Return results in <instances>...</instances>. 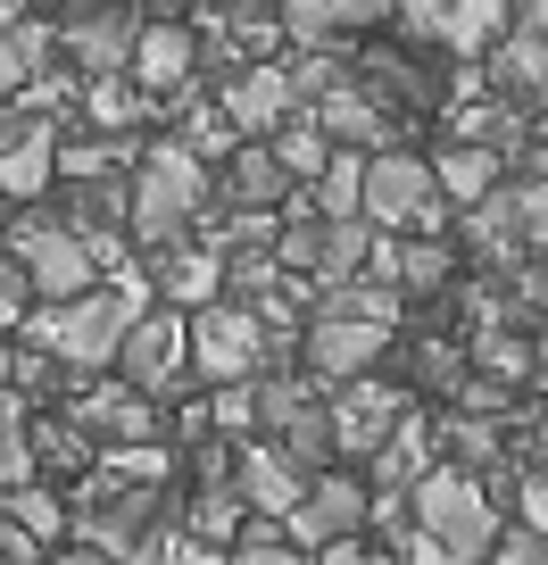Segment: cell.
<instances>
[{
	"mask_svg": "<svg viewBox=\"0 0 548 565\" xmlns=\"http://www.w3.org/2000/svg\"><path fill=\"white\" fill-rule=\"evenodd\" d=\"M142 282L133 275H117V282H100V291H84V300H58V308H34L25 317V350H42L51 366H67V374H100V366H117V350H125V333H133V317H142Z\"/></svg>",
	"mask_w": 548,
	"mask_h": 565,
	"instance_id": "cell-1",
	"label": "cell"
},
{
	"mask_svg": "<svg viewBox=\"0 0 548 565\" xmlns=\"http://www.w3.org/2000/svg\"><path fill=\"white\" fill-rule=\"evenodd\" d=\"M208 167L183 150V141H159V150H142V167H133V216H125V233L142 249H175L183 233L208 216Z\"/></svg>",
	"mask_w": 548,
	"mask_h": 565,
	"instance_id": "cell-2",
	"label": "cell"
},
{
	"mask_svg": "<svg viewBox=\"0 0 548 565\" xmlns=\"http://www.w3.org/2000/svg\"><path fill=\"white\" fill-rule=\"evenodd\" d=\"M407 508H416V532H425L432 548H449L458 565H482L498 548V508L465 466H432V475L407 491Z\"/></svg>",
	"mask_w": 548,
	"mask_h": 565,
	"instance_id": "cell-3",
	"label": "cell"
},
{
	"mask_svg": "<svg viewBox=\"0 0 548 565\" xmlns=\"http://www.w3.org/2000/svg\"><path fill=\"white\" fill-rule=\"evenodd\" d=\"M9 258H18V275L34 282L42 308L100 291V258H92V242H84V233H67L58 216H42V209L9 216Z\"/></svg>",
	"mask_w": 548,
	"mask_h": 565,
	"instance_id": "cell-4",
	"label": "cell"
},
{
	"mask_svg": "<svg viewBox=\"0 0 548 565\" xmlns=\"http://www.w3.org/2000/svg\"><path fill=\"white\" fill-rule=\"evenodd\" d=\"M366 258H374L366 216H350V225H333V216H283V242H275V266H283L291 282H316V291L357 282Z\"/></svg>",
	"mask_w": 548,
	"mask_h": 565,
	"instance_id": "cell-5",
	"label": "cell"
},
{
	"mask_svg": "<svg viewBox=\"0 0 548 565\" xmlns=\"http://www.w3.org/2000/svg\"><path fill=\"white\" fill-rule=\"evenodd\" d=\"M441 216H449V200H441V183H432V167L416 159V150H383V159H366V225H383V233H441Z\"/></svg>",
	"mask_w": 548,
	"mask_h": 565,
	"instance_id": "cell-6",
	"label": "cell"
},
{
	"mask_svg": "<svg viewBox=\"0 0 548 565\" xmlns=\"http://www.w3.org/2000/svg\"><path fill=\"white\" fill-rule=\"evenodd\" d=\"M266 358H275V333L258 324V308L208 300V308L192 317V374H208L216 391H225V383H258Z\"/></svg>",
	"mask_w": 548,
	"mask_h": 565,
	"instance_id": "cell-7",
	"label": "cell"
},
{
	"mask_svg": "<svg viewBox=\"0 0 548 565\" xmlns=\"http://www.w3.org/2000/svg\"><path fill=\"white\" fill-rule=\"evenodd\" d=\"M166 508H159V491H117V499H100L92 491L84 499V515H75V532H84V548H100L108 565H159V548H166Z\"/></svg>",
	"mask_w": 548,
	"mask_h": 565,
	"instance_id": "cell-8",
	"label": "cell"
},
{
	"mask_svg": "<svg viewBox=\"0 0 548 565\" xmlns=\"http://www.w3.org/2000/svg\"><path fill=\"white\" fill-rule=\"evenodd\" d=\"M465 242L482 249V258H498V266H515L524 249H540L548 242V183L531 175V183H498L482 209H465Z\"/></svg>",
	"mask_w": 548,
	"mask_h": 565,
	"instance_id": "cell-9",
	"label": "cell"
},
{
	"mask_svg": "<svg viewBox=\"0 0 548 565\" xmlns=\"http://www.w3.org/2000/svg\"><path fill=\"white\" fill-rule=\"evenodd\" d=\"M183 366H192V317H183V308H142L133 333H125V350H117V374L150 399V391H166Z\"/></svg>",
	"mask_w": 548,
	"mask_h": 565,
	"instance_id": "cell-10",
	"label": "cell"
},
{
	"mask_svg": "<svg viewBox=\"0 0 548 565\" xmlns=\"http://www.w3.org/2000/svg\"><path fill=\"white\" fill-rule=\"evenodd\" d=\"M383 350H390V324H366V317H308V333H300V358H308V374L316 383H357V374H374L383 366Z\"/></svg>",
	"mask_w": 548,
	"mask_h": 565,
	"instance_id": "cell-11",
	"label": "cell"
},
{
	"mask_svg": "<svg viewBox=\"0 0 548 565\" xmlns=\"http://www.w3.org/2000/svg\"><path fill=\"white\" fill-rule=\"evenodd\" d=\"M374 515V491L350 475H316L308 482V499L283 515L291 524V548H333V541H357V524Z\"/></svg>",
	"mask_w": 548,
	"mask_h": 565,
	"instance_id": "cell-12",
	"label": "cell"
},
{
	"mask_svg": "<svg viewBox=\"0 0 548 565\" xmlns=\"http://www.w3.org/2000/svg\"><path fill=\"white\" fill-rule=\"evenodd\" d=\"M133 42H142V18H133V9H117V0H108V9H75V18L58 25V51H67L92 84L133 67Z\"/></svg>",
	"mask_w": 548,
	"mask_h": 565,
	"instance_id": "cell-13",
	"label": "cell"
},
{
	"mask_svg": "<svg viewBox=\"0 0 548 565\" xmlns=\"http://www.w3.org/2000/svg\"><path fill=\"white\" fill-rule=\"evenodd\" d=\"M308 117H316V134L333 141V150H366V159H383V150H399V117H390L383 100H374L366 84H341V92H324L316 108H308Z\"/></svg>",
	"mask_w": 548,
	"mask_h": 565,
	"instance_id": "cell-14",
	"label": "cell"
},
{
	"mask_svg": "<svg viewBox=\"0 0 548 565\" xmlns=\"http://www.w3.org/2000/svg\"><path fill=\"white\" fill-rule=\"evenodd\" d=\"M216 108H225L233 134H283V117L300 100H291V75L275 67V58H249V67H233L225 84H216Z\"/></svg>",
	"mask_w": 548,
	"mask_h": 565,
	"instance_id": "cell-15",
	"label": "cell"
},
{
	"mask_svg": "<svg viewBox=\"0 0 548 565\" xmlns=\"http://www.w3.org/2000/svg\"><path fill=\"white\" fill-rule=\"evenodd\" d=\"M407 424V391H390V383H341V399H333V449H350V458H374V449L390 441Z\"/></svg>",
	"mask_w": 548,
	"mask_h": 565,
	"instance_id": "cell-16",
	"label": "cell"
},
{
	"mask_svg": "<svg viewBox=\"0 0 548 565\" xmlns=\"http://www.w3.org/2000/svg\"><path fill=\"white\" fill-rule=\"evenodd\" d=\"M67 424L84 433V441H108V449H142L150 433H159V407H150L133 383H100V391H84V399H67Z\"/></svg>",
	"mask_w": 548,
	"mask_h": 565,
	"instance_id": "cell-17",
	"label": "cell"
},
{
	"mask_svg": "<svg viewBox=\"0 0 548 565\" xmlns=\"http://www.w3.org/2000/svg\"><path fill=\"white\" fill-rule=\"evenodd\" d=\"M283 9V34L300 51H333L341 34H366V25L399 18V0H275Z\"/></svg>",
	"mask_w": 548,
	"mask_h": 565,
	"instance_id": "cell-18",
	"label": "cell"
},
{
	"mask_svg": "<svg viewBox=\"0 0 548 565\" xmlns=\"http://www.w3.org/2000/svg\"><path fill=\"white\" fill-rule=\"evenodd\" d=\"M308 482H316V475H300V466H291L275 441H249L241 466H233V491H241V508H258L266 524H283V515L308 499Z\"/></svg>",
	"mask_w": 548,
	"mask_h": 565,
	"instance_id": "cell-19",
	"label": "cell"
},
{
	"mask_svg": "<svg viewBox=\"0 0 548 565\" xmlns=\"http://www.w3.org/2000/svg\"><path fill=\"white\" fill-rule=\"evenodd\" d=\"M58 183V125H0V200H42Z\"/></svg>",
	"mask_w": 548,
	"mask_h": 565,
	"instance_id": "cell-20",
	"label": "cell"
},
{
	"mask_svg": "<svg viewBox=\"0 0 548 565\" xmlns=\"http://www.w3.org/2000/svg\"><path fill=\"white\" fill-rule=\"evenodd\" d=\"M150 291H159L166 308H183V317H200L208 300H225V258L175 242V249H159V266H150Z\"/></svg>",
	"mask_w": 548,
	"mask_h": 565,
	"instance_id": "cell-21",
	"label": "cell"
},
{
	"mask_svg": "<svg viewBox=\"0 0 548 565\" xmlns=\"http://www.w3.org/2000/svg\"><path fill=\"white\" fill-rule=\"evenodd\" d=\"M133 84L142 92H192V75H200V34L192 25H142V42H133Z\"/></svg>",
	"mask_w": 548,
	"mask_h": 565,
	"instance_id": "cell-22",
	"label": "cell"
},
{
	"mask_svg": "<svg viewBox=\"0 0 548 565\" xmlns=\"http://www.w3.org/2000/svg\"><path fill=\"white\" fill-rule=\"evenodd\" d=\"M225 200H233V216H275V209H291V175L275 167V150L266 141H241L225 159Z\"/></svg>",
	"mask_w": 548,
	"mask_h": 565,
	"instance_id": "cell-23",
	"label": "cell"
},
{
	"mask_svg": "<svg viewBox=\"0 0 548 565\" xmlns=\"http://www.w3.org/2000/svg\"><path fill=\"white\" fill-rule=\"evenodd\" d=\"M482 84L498 100H524V108H548V34H507L482 67Z\"/></svg>",
	"mask_w": 548,
	"mask_h": 565,
	"instance_id": "cell-24",
	"label": "cell"
},
{
	"mask_svg": "<svg viewBox=\"0 0 548 565\" xmlns=\"http://www.w3.org/2000/svg\"><path fill=\"white\" fill-rule=\"evenodd\" d=\"M350 75L374 92V100H399V108H432L441 100V75L425 67V58H407V51H366V58H350Z\"/></svg>",
	"mask_w": 548,
	"mask_h": 565,
	"instance_id": "cell-25",
	"label": "cell"
},
{
	"mask_svg": "<svg viewBox=\"0 0 548 565\" xmlns=\"http://www.w3.org/2000/svg\"><path fill=\"white\" fill-rule=\"evenodd\" d=\"M432 183H441L449 209H482V200L498 192V150H482V141H449L441 159H432Z\"/></svg>",
	"mask_w": 548,
	"mask_h": 565,
	"instance_id": "cell-26",
	"label": "cell"
},
{
	"mask_svg": "<svg viewBox=\"0 0 548 565\" xmlns=\"http://www.w3.org/2000/svg\"><path fill=\"white\" fill-rule=\"evenodd\" d=\"M425 449H432V433H425L416 416H407L399 433H390V441L374 449V491H390V499H399V491H416V482H425Z\"/></svg>",
	"mask_w": 548,
	"mask_h": 565,
	"instance_id": "cell-27",
	"label": "cell"
},
{
	"mask_svg": "<svg viewBox=\"0 0 548 565\" xmlns=\"http://www.w3.org/2000/svg\"><path fill=\"white\" fill-rule=\"evenodd\" d=\"M449 51L458 58H482V51H498L507 42V0H449Z\"/></svg>",
	"mask_w": 548,
	"mask_h": 565,
	"instance_id": "cell-28",
	"label": "cell"
},
{
	"mask_svg": "<svg viewBox=\"0 0 548 565\" xmlns=\"http://www.w3.org/2000/svg\"><path fill=\"white\" fill-rule=\"evenodd\" d=\"M42 67H51V25H42V18L9 25V34H0V92L42 84Z\"/></svg>",
	"mask_w": 548,
	"mask_h": 565,
	"instance_id": "cell-29",
	"label": "cell"
},
{
	"mask_svg": "<svg viewBox=\"0 0 548 565\" xmlns=\"http://www.w3.org/2000/svg\"><path fill=\"white\" fill-rule=\"evenodd\" d=\"M266 150H275V167H283L291 183H316L324 167H333V141L316 134V117H283V134L266 141Z\"/></svg>",
	"mask_w": 548,
	"mask_h": 565,
	"instance_id": "cell-30",
	"label": "cell"
},
{
	"mask_svg": "<svg viewBox=\"0 0 548 565\" xmlns=\"http://www.w3.org/2000/svg\"><path fill=\"white\" fill-rule=\"evenodd\" d=\"M324 317H366V324H399V291L390 282H374V275H357V282H333L324 291Z\"/></svg>",
	"mask_w": 548,
	"mask_h": 565,
	"instance_id": "cell-31",
	"label": "cell"
},
{
	"mask_svg": "<svg viewBox=\"0 0 548 565\" xmlns=\"http://www.w3.org/2000/svg\"><path fill=\"white\" fill-rule=\"evenodd\" d=\"M84 108H92V125H100V134H117V141H125V125L142 117L150 100L125 84V75H100V84H84Z\"/></svg>",
	"mask_w": 548,
	"mask_h": 565,
	"instance_id": "cell-32",
	"label": "cell"
},
{
	"mask_svg": "<svg viewBox=\"0 0 548 565\" xmlns=\"http://www.w3.org/2000/svg\"><path fill=\"white\" fill-rule=\"evenodd\" d=\"M283 75H291V100H324V92L350 84V58H333V51H300V58H283Z\"/></svg>",
	"mask_w": 548,
	"mask_h": 565,
	"instance_id": "cell-33",
	"label": "cell"
},
{
	"mask_svg": "<svg viewBox=\"0 0 548 565\" xmlns=\"http://www.w3.org/2000/svg\"><path fill=\"white\" fill-rule=\"evenodd\" d=\"M183 532H192V541H208V548H225L233 532H241V491H200Z\"/></svg>",
	"mask_w": 548,
	"mask_h": 565,
	"instance_id": "cell-34",
	"label": "cell"
},
{
	"mask_svg": "<svg viewBox=\"0 0 548 565\" xmlns=\"http://www.w3.org/2000/svg\"><path fill=\"white\" fill-rule=\"evenodd\" d=\"M25 441H34V466H51V475H67V466H84V458H92V441L75 433V424H34Z\"/></svg>",
	"mask_w": 548,
	"mask_h": 565,
	"instance_id": "cell-35",
	"label": "cell"
},
{
	"mask_svg": "<svg viewBox=\"0 0 548 565\" xmlns=\"http://www.w3.org/2000/svg\"><path fill=\"white\" fill-rule=\"evenodd\" d=\"M0 508L18 515V524L34 532V541H51V532H67V508H58V499L42 491V482H25V491H9V499H0Z\"/></svg>",
	"mask_w": 548,
	"mask_h": 565,
	"instance_id": "cell-36",
	"label": "cell"
},
{
	"mask_svg": "<svg viewBox=\"0 0 548 565\" xmlns=\"http://www.w3.org/2000/svg\"><path fill=\"white\" fill-rule=\"evenodd\" d=\"M441 441L458 449L465 466H491V458H498V433H491V424H482V416H465V407H458V416L441 424Z\"/></svg>",
	"mask_w": 548,
	"mask_h": 565,
	"instance_id": "cell-37",
	"label": "cell"
},
{
	"mask_svg": "<svg viewBox=\"0 0 548 565\" xmlns=\"http://www.w3.org/2000/svg\"><path fill=\"white\" fill-rule=\"evenodd\" d=\"M225 565H308V557H300L291 541H275V524H249V541L233 548Z\"/></svg>",
	"mask_w": 548,
	"mask_h": 565,
	"instance_id": "cell-38",
	"label": "cell"
},
{
	"mask_svg": "<svg viewBox=\"0 0 548 565\" xmlns=\"http://www.w3.org/2000/svg\"><path fill=\"white\" fill-rule=\"evenodd\" d=\"M34 282L18 275V258H0V333H25V317H34Z\"/></svg>",
	"mask_w": 548,
	"mask_h": 565,
	"instance_id": "cell-39",
	"label": "cell"
},
{
	"mask_svg": "<svg viewBox=\"0 0 548 565\" xmlns=\"http://www.w3.org/2000/svg\"><path fill=\"white\" fill-rule=\"evenodd\" d=\"M208 424H216V433H249V424H258V391L225 383V391H216V407H208Z\"/></svg>",
	"mask_w": 548,
	"mask_h": 565,
	"instance_id": "cell-40",
	"label": "cell"
},
{
	"mask_svg": "<svg viewBox=\"0 0 548 565\" xmlns=\"http://www.w3.org/2000/svg\"><path fill=\"white\" fill-rule=\"evenodd\" d=\"M474 358H482L491 374H531V350H524L515 333H482V341H474Z\"/></svg>",
	"mask_w": 548,
	"mask_h": 565,
	"instance_id": "cell-41",
	"label": "cell"
},
{
	"mask_svg": "<svg viewBox=\"0 0 548 565\" xmlns=\"http://www.w3.org/2000/svg\"><path fill=\"white\" fill-rule=\"evenodd\" d=\"M491 565H548V541H540V532H498V548H491Z\"/></svg>",
	"mask_w": 548,
	"mask_h": 565,
	"instance_id": "cell-42",
	"label": "cell"
},
{
	"mask_svg": "<svg viewBox=\"0 0 548 565\" xmlns=\"http://www.w3.org/2000/svg\"><path fill=\"white\" fill-rule=\"evenodd\" d=\"M0 565H42V541H34L9 508H0Z\"/></svg>",
	"mask_w": 548,
	"mask_h": 565,
	"instance_id": "cell-43",
	"label": "cell"
},
{
	"mask_svg": "<svg viewBox=\"0 0 548 565\" xmlns=\"http://www.w3.org/2000/svg\"><path fill=\"white\" fill-rule=\"evenodd\" d=\"M159 565H225V548H208V541H192V532H183V541L159 548Z\"/></svg>",
	"mask_w": 548,
	"mask_h": 565,
	"instance_id": "cell-44",
	"label": "cell"
},
{
	"mask_svg": "<svg viewBox=\"0 0 548 565\" xmlns=\"http://www.w3.org/2000/svg\"><path fill=\"white\" fill-rule=\"evenodd\" d=\"M524 524L548 541V466H540V475H524Z\"/></svg>",
	"mask_w": 548,
	"mask_h": 565,
	"instance_id": "cell-45",
	"label": "cell"
},
{
	"mask_svg": "<svg viewBox=\"0 0 548 565\" xmlns=\"http://www.w3.org/2000/svg\"><path fill=\"white\" fill-rule=\"evenodd\" d=\"M34 18V0H0V34H9V25H25Z\"/></svg>",
	"mask_w": 548,
	"mask_h": 565,
	"instance_id": "cell-46",
	"label": "cell"
},
{
	"mask_svg": "<svg viewBox=\"0 0 548 565\" xmlns=\"http://www.w3.org/2000/svg\"><path fill=\"white\" fill-rule=\"evenodd\" d=\"M531 175H540V183H548V134H540V141H531Z\"/></svg>",
	"mask_w": 548,
	"mask_h": 565,
	"instance_id": "cell-47",
	"label": "cell"
},
{
	"mask_svg": "<svg viewBox=\"0 0 548 565\" xmlns=\"http://www.w3.org/2000/svg\"><path fill=\"white\" fill-rule=\"evenodd\" d=\"M58 565H108V557H100V548H67Z\"/></svg>",
	"mask_w": 548,
	"mask_h": 565,
	"instance_id": "cell-48",
	"label": "cell"
},
{
	"mask_svg": "<svg viewBox=\"0 0 548 565\" xmlns=\"http://www.w3.org/2000/svg\"><path fill=\"white\" fill-rule=\"evenodd\" d=\"M150 9H159V25H175V9H183V0H150Z\"/></svg>",
	"mask_w": 548,
	"mask_h": 565,
	"instance_id": "cell-49",
	"label": "cell"
},
{
	"mask_svg": "<svg viewBox=\"0 0 548 565\" xmlns=\"http://www.w3.org/2000/svg\"><path fill=\"white\" fill-rule=\"evenodd\" d=\"M531 358H540V366H548V333H540V341H531Z\"/></svg>",
	"mask_w": 548,
	"mask_h": 565,
	"instance_id": "cell-50",
	"label": "cell"
},
{
	"mask_svg": "<svg viewBox=\"0 0 548 565\" xmlns=\"http://www.w3.org/2000/svg\"><path fill=\"white\" fill-rule=\"evenodd\" d=\"M67 9H108V0H67Z\"/></svg>",
	"mask_w": 548,
	"mask_h": 565,
	"instance_id": "cell-51",
	"label": "cell"
},
{
	"mask_svg": "<svg viewBox=\"0 0 548 565\" xmlns=\"http://www.w3.org/2000/svg\"><path fill=\"white\" fill-rule=\"evenodd\" d=\"M0 391H9V350H0Z\"/></svg>",
	"mask_w": 548,
	"mask_h": 565,
	"instance_id": "cell-52",
	"label": "cell"
},
{
	"mask_svg": "<svg viewBox=\"0 0 548 565\" xmlns=\"http://www.w3.org/2000/svg\"><path fill=\"white\" fill-rule=\"evenodd\" d=\"M0 233H9V200H0Z\"/></svg>",
	"mask_w": 548,
	"mask_h": 565,
	"instance_id": "cell-53",
	"label": "cell"
}]
</instances>
